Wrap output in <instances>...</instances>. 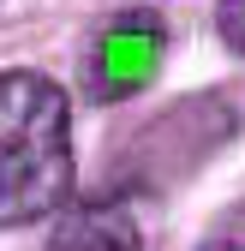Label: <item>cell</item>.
<instances>
[{
    "mask_svg": "<svg viewBox=\"0 0 245 251\" xmlns=\"http://www.w3.org/2000/svg\"><path fill=\"white\" fill-rule=\"evenodd\" d=\"M203 251H245V245H233V239H216V245H203Z\"/></svg>",
    "mask_w": 245,
    "mask_h": 251,
    "instance_id": "5",
    "label": "cell"
},
{
    "mask_svg": "<svg viewBox=\"0 0 245 251\" xmlns=\"http://www.w3.org/2000/svg\"><path fill=\"white\" fill-rule=\"evenodd\" d=\"M168 30L156 12H120L96 30L90 48V102H126L162 72Z\"/></svg>",
    "mask_w": 245,
    "mask_h": 251,
    "instance_id": "2",
    "label": "cell"
},
{
    "mask_svg": "<svg viewBox=\"0 0 245 251\" xmlns=\"http://www.w3.org/2000/svg\"><path fill=\"white\" fill-rule=\"evenodd\" d=\"M216 24H221V42L233 54H245V0H221V6H216Z\"/></svg>",
    "mask_w": 245,
    "mask_h": 251,
    "instance_id": "4",
    "label": "cell"
},
{
    "mask_svg": "<svg viewBox=\"0 0 245 251\" xmlns=\"http://www.w3.org/2000/svg\"><path fill=\"white\" fill-rule=\"evenodd\" d=\"M72 198V108L42 72H0V227H24Z\"/></svg>",
    "mask_w": 245,
    "mask_h": 251,
    "instance_id": "1",
    "label": "cell"
},
{
    "mask_svg": "<svg viewBox=\"0 0 245 251\" xmlns=\"http://www.w3.org/2000/svg\"><path fill=\"white\" fill-rule=\"evenodd\" d=\"M48 251H144V227L132 203L120 198H90L60 209V222L48 233Z\"/></svg>",
    "mask_w": 245,
    "mask_h": 251,
    "instance_id": "3",
    "label": "cell"
}]
</instances>
